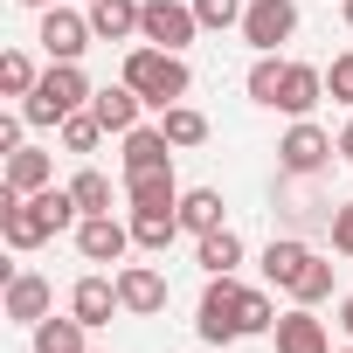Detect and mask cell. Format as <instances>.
<instances>
[{
	"instance_id": "7a4b0ae2",
	"label": "cell",
	"mask_w": 353,
	"mask_h": 353,
	"mask_svg": "<svg viewBox=\"0 0 353 353\" xmlns=\"http://www.w3.org/2000/svg\"><path fill=\"white\" fill-rule=\"evenodd\" d=\"M90 97H97V90H90V77H83L77 63H49V70H42V83L21 97V118L49 132V125H63L70 111H83Z\"/></svg>"
},
{
	"instance_id": "8fae6325",
	"label": "cell",
	"mask_w": 353,
	"mask_h": 353,
	"mask_svg": "<svg viewBox=\"0 0 353 353\" xmlns=\"http://www.w3.org/2000/svg\"><path fill=\"white\" fill-rule=\"evenodd\" d=\"M319 263V250L312 243H298V236H277L270 250H263V277L277 284V291H298V277Z\"/></svg>"
},
{
	"instance_id": "4316f807",
	"label": "cell",
	"mask_w": 353,
	"mask_h": 353,
	"mask_svg": "<svg viewBox=\"0 0 353 353\" xmlns=\"http://www.w3.org/2000/svg\"><path fill=\"white\" fill-rule=\"evenodd\" d=\"M56 132H63V145H70V152H90V145L104 139V118H97L90 104H83V111H70V118H63Z\"/></svg>"
},
{
	"instance_id": "f1b7e54d",
	"label": "cell",
	"mask_w": 353,
	"mask_h": 353,
	"mask_svg": "<svg viewBox=\"0 0 353 353\" xmlns=\"http://www.w3.org/2000/svg\"><path fill=\"white\" fill-rule=\"evenodd\" d=\"M42 77H35V63L21 56V49H8V56H0V90H8V97H28Z\"/></svg>"
},
{
	"instance_id": "ffe728a7",
	"label": "cell",
	"mask_w": 353,
	"mask_h": 353,
	"mask_svg": "<svg viewBox=\"0 0 353 353\" xmlns=\"http://www.w3.org/2000/svg\"><path fill=\"white\" fill-rule=\"evenodd\" d=\"M90 111L104 118V132H132V125H139V111H145V97H139L132 83H111V90H97V97H90Z\"/></svg>"
},
{
	"instance_id": "9a60e30c",
	"label": "cell",
	"mask_w": 353,
	"mask_h": 353,
	"mask_svg": "<svg viewBox=\"0 0 353 353\" xmlns=\"http://www.w3.org/2000/svg\"><path fill=\"white\" fill-rule=\"evenodd\" d=\"M0 188H14V194H42V188H56V159L35 152V145H14V152H8V173H0Z\"/></svg>"
},
{
	"instance_id": "5b68a950",
	"label": "cell",
	"mask_w": 353,
	"mask_h": 353,
	"mask_svg": "<svg viewBox=\"0 0 353 353\" xmlns=\"http://www.w3.org/2000/svg\"><path fill=\"white\" fill-rule=\"evenodd\" d=\"M291 35H298V0H250V14H243V42H250L256 56H277Z\"/></svg>"
},
{
	"instance_id": "30bf717a",
	"label": "cell",
	"mask_w": 353,
	"mask_h": 353,
	"mask_svg": "<svg viewBox=\"0 0 353 353\" xmlns=\"http://www.w3.org/2000/svg\"><path fill=\"white\" fill-rule=\"evenodd\" d=\"M118 298H125L132 319H152V312H166V277L152 263H125L118 270Z\"/></svg>"
},
{
	"instance_id": "f546056e",
	"label": "cell",
	"mask_w": 353,
	"mask_h": 353,
	"mask_svg": "<svg viewBox=\"0 0 353 353\" xmlns=\"http://www.w3.org/2000/svg\"><path fill=\"white\" fill-rule=\"evenodd\" d=\"M194 14H201V28H243L250 0H194Z\"/></svg>"
},
{
	"instance_id": "ac0fdd59",
	"label": "cell",
	"mask_w": 353,
	"mask_h": 353,
	"mask_svg": "<svg viewBox=\"0 0 353 353\" xmlns=\"http://www.w3.org/2000/svg\"><path fill=\"white\" fill-rule=\"evenodd\" d=\"M325 97V70H312V63H291L284 70V90H277V111H291V118H312V104Z\"/></svg>"
},
{
	"instance_id": "d6986e66",
	"label": "cell",
	"mask_w": 353,
	"mask_h": 353,
	"mask_svg": "<svg viewBox=\"0 0 353 353\" xmlns=\"http://www.w3.org/2000/svg\"><path fill=\"white\" fill-rule=\"evenodd\" d=\"M194 263H201L208 277H236V263H243V236H236V229H208V236H194Z\"/></svg>"
},
{
	"instance_id": "d4e9b609",
	"label": "cell",
	"mask_w": 353,
	"mask_h": 353,
	"mask_svg": "<svg viewBox=\"0 0 353 353\" xmlns=\"http://www.w3.org/2000/svg\"><path fill=\"white\" fill-rule=\"evenodd\" d=\"M159 132H166L173 145H201V139H208V118H201L194 104H166V111H159Z\"/></svg>"
},
{
	"instance_id": "8d00e7d4",
	"label": "cell",
	"mask_w": 353,
	"mask_h": 353,
	"mask_svg": "<svg viewBox=\"0 0 353 353\" xmlns=\"http://www.w3.org/2000/svg\"><path fill=\"white\" fill-rule=\"evenodd\" d=\"M339 325H346V339H353V298H346V305H339Z\"/></svg>"
},
{
	"instance_id": "8992f818",
	"label": "cell",
	"mask_w": 353,
	"mask_h": 353,
	"mask_svg": "<svg viewBox=\"0 0 353 353\" xmlns=\"http://www.w3.org/2000/svg\"><path fill=\"white\" fill-rule=\"evenodd\" d=\"M332 152H339V145H332L312 118H298V125L277 139V166L291 173V181H312V173H325V159H332Z\"/></svg>"
},
{
	"instance_id": "6da1fadb",
	"label": "cell",
	"mask_w": 353,
	"mask_h": 353,
	"mask_svg": "<svg viewBox=\"0 0 353 353\" xmlns=\"http://www.w3.org/2000/svg\"><path fill=\"white\" fill-rule=\"evenodd\" d=\"M125 83L145 97V111H166V104H181L188 97V83H194V70L173 56V49H152V42H139L132 56H125Z\"/></svg>"
},
{
	"instance_id": "1f68e13d",
	"label": "cell",
	"mask_w": 353,
	"mask_h": 353,
	"mask_svg": "<svg viewBox=\"0 0 353 353\" xmlns=\"http://www.w3.org/2000/svg\"><path fill=\"white\" fill-rule=\"evenodd\" d=\"M332 270H339V263H325V256H319V263L298 277V291H291V298H298V305H319V298L332 291Z\"/></svg>"
},
{
	"instance_id": "83f0119b",
	"label": "cell",
	"mask_w": 353,
	"mask_h": 353,
	"mask_svg": "<svg viewBox=\"0 0 353 353\" xmlns=\"http://www.w3.org/2000/svg\"><path fill=\"white\" fill-rule=\"evenodd\" d=\"M70 194H77V208H83V215H111V181H104L97 166H90V173H77Z\"/></svg>"
},
{
	"instance_id": "d590c367",
	"label": "cell",
	"mask_w": 353,
	"mask_h": 353,
	"mask_svg": "<svg viewBox=\"0 0 353 353\" xmlns=\"http://www.w3.org/2000/svg\"><path fill=\"white\" fill-rule=\"evenodd\" d=\"M339 159H346V166H353V125H346V132H339Z\"/></svg>"
},
{
	"instance_id": "4fadbf2b",
	"label": "cell",
	"mask_w": 353,
	"mask_h": 353,
	"mask_svg": "<svg viewBox=\"0 0 353 353\" xmlns=\"http://www.w3.org/2000/svg\"><path fill=\"white\" fill-rule=\"evenodd\" d=\"M270 339H277V353H332V339H325V319H312V305L284 312V319L270 325Z\"/></svg>"
},
{
	"instance_id": "5bb4252c",
	"label": "cell",
	"mask_w": 353,
	"mask_h": 353,
	"mask_svg": "<svg viewBox=\"0 0 353 353\" xmlns=\"http://www.w3.org/2000/svg\"><path fill=\"white\" fill-rule=\"evenodd\" d=\"M125 194H132V208H181L173 159H166V166H139V173H125Z\"/></svg>"
},
{
	"instance_id": "e0dca14e",
	"label": "cell",
	"mask_w": 353,
	"mask_h": 353,
	"mask_svg": "<svg viewBox=\"0 0 353 353\" xmlns=\"http://www.w3.org/2000/svg\"><path fill=\"white\" fill-rule=\"evenodd\" d=\"M139 14H145V0H90V35L97 42H132Z\"/></svg>"
},
{
	"instance_id": "7402d4cb",
	"label": "cell",
	"mask_w": 353,
	"mask_h": 353,
	"mask_svg": "<svg viewBox=\"0 0 353 353\" xmlns=\"http://www.w3.org/2000/svg\"><path fill=\"white\" fill-rule=\"evenodd\" d=\"M181 236V208H132V243L139 250H166Z\"/></svg>"
},
{
	"instance_id": "2e32d148",
	"label": "cell",
	"mask_w": 353,
	"mask_h": 353,
	"mask_svg": "<svg viewBox=\"0 0 353 353\" xmlns=\"http://www.w3.org/2000/svg\"><path fill=\"white\" fill-rule=\"evenodd\" d=\"M70 312H77L83 325H111V312H125V298H118V277H77V291H70Z\"/></svg>"
},
{
	"instance_id": "9c48e42d",
	"label": "cell",
	"mask_w": 353,
	"mask_h": 353,
	"mask_svg": "<svg viewBox=\"0 0 353 353\" xmlns=\"http://www.w3.org/2000/svg\"><path fill=\"white\" fill-rule=\"evenodd\" d=\"M77 250H83V263H118V256L132 250V222L83 215V222H77Z\"/></svg>"
},
{
	"instance_id": "e575fe53",
	"label": "cell",
	"mask_w": 353,
	"mask_h": 353,
	"mask_svg": "<svg viewBox=\"0 0 353 353\" xmlns=\"http://www.w3.org/2000/svg\"><path fill=\"white\" fill-rule=\"evenodd\" d=\"M21 125H28L21 111H14V118H0V152H14V145H21Z\"/></svg>"
},
{
	"instance_id": "3957f363",
	"label": "cell",
	"mask_w": 353,
	"mask_h": 353,
	"mask_svg": "<svg viewBox=\"0 0 353 353\" xmlns=\"http://www.w3.org/2000/svg\"><path fill=\"white\" fill-rule=\"evenodd\" d=\"M194 332H201L208 346H236V339H243V284H236V277H208L201 312H194Z\"/></svg>"
},
{
	"instance_id": "836d02e7",
	"label": "cell",
	"mask_w": 353,
	"mask_h": 353,
	"mask_svg": "<svg viewBox=\"0 0 353 353\" xmlns=\"http://www.w3.org/2000/svg\"><path fill=\"white\" fill-rule=\"evenodd\" d=\"M325 97H339V104H353V49L332 63V77H325Z\"/></svg>"
},
{
	"instance_id": "52a82bcc",
	"label": "cell",
	"mask_w": 353,
	"mask_h": 353,
	"mask_svg": "<svg viewBox=\"0 0 353 353\" xmlns=\"http://www.w3.org/2000/svg\"><path fill=\"white\" fill-rule=\"evenodd\" d=\"M0 236H8V250H42L56 229L42 215L35 194H14V188H0Z\"/></svg>"
},
{
	"instance_id": "d6a6232c",
	"label": "cell",
	"mask_w": 353,
	"mask_h": 353,
	"mask_svg": "<svg viewBox=\"0 0 353 353\" xmlns=\"http://www.w3.org/2000/svg\"><path fill=\"white\" fill-rule=\"evenodd\" d=\"M325 229H332V250H339V256H353V201H339V208L325 215Z\"/></svg>"
},
{
	"instance_id": "44dd1931",
	"label": "cell",
	"mask_w": 353,
	"mask_h": 353,
	"mask_svg": "<svg viewBox=\"0 0 353 353\" xmlns=\"http://www.w3.org/2000/svg\"><path fill=\"white\" fill-rule=\"evenodd\" d=\"M125 139V173H139V166H166L173 159V139L159 132V125H132V132H118Z\"/></svg>"
},
{
	"instance_id": "ba28073f",
	"label": "cell",
	"mask_w": 353,
	"mask_h": 353,
	"mask_svg": "<svg viewBox=\"0 0 353 353\" xmlns=\"http://www.w3.org/2000/svg\"><path fill=\"white\" fill-rule=\"evenodd\" d=\"M42 49H49V63H77L97 35H90V14H77V8H42V35H35Z\"/></svg>"
},
{
	"instance_id": "603a6c76",
	"label": "cell",
	"mask_w": 353,
	"mask_h": 353,
	"mask_svg": "<svg viewBox=\"0 0 353 353\" xmlns=\"http://www.w3.org/2000/svg\"><path fill=\"white\" fill-rule=\"evenodd\" d=\"M28 332H35V353H90V346H83L90 325H83L77 312H70V319H42V325H28Z\"/></svg>"
},
{
	"instance_id": "7c38bea8",
	"label": "cell",
	"mask_w": 353,
	"mask_h": 353,
	"mask_svg": "<svg viewBox=\"0 0 353 353\" xmlns=\"http://www.w3.org/2000/svg\"><path fill=\"white\" fill-rule=\"evenodd\" d=\"M49 305H56L49 277H35V270H14V277H8V319H14V325H42Z\"/></svg>"
},
{
	"instance_id": "74e56055",
	"label": "cell",
	"mask_w": 353,
	"mask_h": 353,
	"mask_svg": "<svg viewBox=\"0 0 353 353\" xmlns=\"http://www.w3.org/2000/svg\"><path fill=\"white\" fill-rule=\"evenodd\" d=\"M339 14H346V28H353V0H339Z\"/></svg>"
},
{
	"instance_id": "4dcf8cb0",
	"label": "cell",
	"mask_w": 353,
	"mask_h": 353,
	"mask_svg": "<svg viewBox=\"0 0 353 353\" xmlns=\"http://www.w3.org/2000/svg\"><path fill=\"white\" fill-rule=\"evenodd\" d=\"M270 325H277L270 291H250V284H243V332H270Z\"/></svg>"
},
{
	"instance_id": "ab89813d",
	"label": "cell",
	"mask_w": 353,
	"mask_h": 353,
	"mask_svg": "<svg viewBox=\"0 0 353 353\" xmlns=\"http://www.w3.org/2000/svg\"><path fill=\"white\" fill-rule=\"evenodd\" d=\"M346 353H353V346H346Z\"/></svg>"
},
{
	"instance_id": "484cf974",
	"label": "cell",
	"mask_w": 353,
	"mask_h": 353,
	"mask_svg": "<svg viewBox=\"0 0 353 353\" xmlns=\"http://www.w3.org/2000/svg\"><path fill=\"white\" fill-rule=\"evenodd\" d=\"M284 70H291L284 56H256V70H250V97L277 111V90H284Z\"/></svg>"
},
{
	"instance_id": "f35d334b",
	"label": "cell",
	"mask_w": 353,
	"mask_h": 353,
	"mask_svg": "<svg viewBox=\"0 0 353 353\" xmlns=\"http://www.w3.org/2000/svg\"><path fill=\"white\" fill-rule=\"evenodd\" d=\"M21 8H56V0H21Z\"/></svg>"
},
{
	"instance_id": "277c9868",
	"label": "cell",
	"mask_w": 353,
	"mask_h": 353,
	"mask_svg": "<svg viewBox=\"0 0 353 353\" xmlns=\"http://www.w3.org/2000/svg\"><path fill=\"white\" fill-rule=\"evenodd\" d=\"M194 35H201V14H194V8H181V0H145V14H139V42L181 56Z\"/></svg>"
},
{
	"instance_id": "cb8c5ba5",
	"label": "cell",
	"mask_w": 353,
	"mask_h": 353,
	"mask_svg": "<svg viewBox=\"0 0 353 353\" xmlns=\"http://www.w3.org/2000/svg\"><path fill=\"white\" fill-rule=\"evenodd\" d=\"M181 229H188V236L222 229V194H215V188H188V194H181Z\"/></svg>"
}]
</instances>
